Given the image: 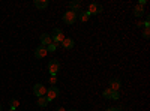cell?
Segmentation results:
<instances>
[{
  "label": "cell",
  "mask_w": 150,
  "mask_h": 111,
  "mask_svg": "<svg viewBox=\"0 0 150 111\" xmlns=\"http://www.w3.org/2000/svg\"><path fill=\"white\" fill-rule=\"evenodd\" d=\"M48 105V101H47V98L42 96V98H38V107H47Z\"/></svg>",
  "instance_id": "obj_15"
},
{
  "label": "cell",
  "mask_w": 150,
  "mask_h": 111,
  "mask_svg": "<svg viewBox=\"0 0 150 111\" xmlns=\"http://www.w3.org/2000/svg\"><path fill=\"white\" fill-rule=\"evenodd\" d=\"M78 15H77V12H72V11H68L65 12V15H63V21L66 24H74L75 21H77Z\"/></svg>",
  "instance_id": "obj_3"
},
{
  "label": "cell",
  "mask_w": 150,
  "mask_h": 111,
  "mask_svg": "<svg viewBox=\"0 0 150 111\" xmlns=\"http://www.w3.org/2000/svg\"><path fill=\"white\" fill-rule=\"evenodd\" d=\"M69 111H77V110H69Z\"/></svg>",
  "instance_id": "obj_26"
},
{
  "label": "cell",
  "mask_w": 150,
  "mask_h": 111,
  "mask_svg": "<svg viewBox=\"0 0 150 111\" xmlns=\"http://www.w3.org/2000/svg\"><path fill=\"white\" fill-rule=\"evenodd\" d=\"M78 18H80L81 23H87V21L90 20V14H89L87 11H81V12H80V15H78Z\"/></svg>",
  "instance_id": "obj_12"
},
{
  "label": "cell",
  "mask_w": 150,
  "mask_h": 111,
  "mask_svg": "<svg viewBox=\"0 0 150 111\" xmlns=\"http://www.w3.org/2000/svg\"><path fill=\"white\" fill-rule=\"evenodd\" d=\"M48 0H35V6L38 8V9H45L47 6H48Z\"/></svg>",
  "instance_id": "obj_13"
},
{
  "label": "cell",
  "mask_w": 150,
  "mask_h": 111,
  "mask_svg": "<svg viewBox=\"0 0 150 111\" xmlns=\"http://www.w3.org/2000/svg\"><path fill=\"white\" fill-rule=\"evenodd\" d=\"M56 50H57V45H56V44H50V45L47 47V51H48V53H54Z\"/></svg>",
  "instance_id": "obj_17"
},
{
  "label": "cell",
  "mask_w": 150,
  "mask_h": 111,
  "mask_svg": "<svg viewBox=\"0 0 150 111\" xmlns=\"http://www.w3.org/2000/svg\"><path fill=\"white\" fill-rule=\"evenodd\" d=\"M59 89L56 87V86H51V87H50V89H47V101L50 102V101H53V99H56V98L59 96Z\"/></svg>",
  "instance_id": "obj_4"
},
{
  "label": "cell",
  "mask_w": 150,
  "mask_h": 111,
  "mask_svg": "<svg viewBox=\"0 0 150 111\" xmlns=\"http://www.w3.org/2000/svg\"><path fill=\"white\" fill-rule=\"evenodd\" d=\"M56 83H57V77H50V84L54 86Z\"/></svg>",
  "instance_id": "obj_21"
},
{
  "label": "cell",
  "mask_w": 150,
  "mask_h": 111,
  "mask_svg": "<svg viewBox=\"0 0 150 111\" xmlns=\"http://www.w3.org/2000/svg\"><path fill=\"white\" fill-rule=\"evenodd\" d=\"M9 111H17V110H12V108H11V110H9Z\"/></svg>",
  "instance_id": "obj_25"
},
{
  "label": "cell",
  "mask_w": 150,
  "mask_h": 111,
  "mask_svg": "<svg viewBox=\"0 0 150 111\" xmlns=\"http://www.w3.org/2000/svg\"><path fill=\"white\" fill-rule=\"evenodd\" d=\"M134 15H135V17H141V15H144V8L140 6V5H137V6L134 8Z\"/></svg>",
  "instance_id": "obj_14"
},
{
  "label": "cell",
  "mask_w": 150,
  "mask_h": 111,
  "mask_svg": "<svg viewBox=\"0 0 150 111\" xmlns=\"http://www.w3.org/2000/svg\"><path fill=\"white\" fill-rule=\"evenodd\" d=\"M107 111H112V110H111V107H110V108H108V110H107Z\"/></svg>",
  "instance_id": "obj_24"
},
{
  "label": "cell",
  "mask_w": 150,
  "mask_h": 111,
  "mask_svg": "<svg viewBox=\"0 0 150 111\" xmlns=\"http://www.w3.org/2000/svg\"><path fill=\"white\" fill-rule=\"evenodd\" d=\"M50 44H53V41H51V36H50L48 33H42V35H41V45L47 48Z\"/></svg>",
  "instance_id": "obj_8"
},
{
  "label": "cell",
  "mask_w": 150,
  "mask_h": 111,
  "mask_svg": "<svg viewBox=\"0 0 150 111\" xmlns=\"http://www.w3.org/2000/svg\"><path fill=\"white\" fill-rule=\"evenodd\" d=\"M59 71H60V63H59V60H56V59L50 60V63H48V72H50V75H51V77H56Z\"/></svg>",
  "instance_id": "obj_2"
},
{
  "label": "cell",
  "mask_w": 150,
  "mask_h": 111,
  "mask_svg": "<svg viewBox=\"0 0 150 111\" xmlns=\"http://www.w3.org/2000/svg\"><path fill=\"white\" fill-rule=\"evenodd\" d=\"M69 11H72V12H81V2H71L69 3Z\"/></svg>",
  "instance_id": "obj_10"
},
{
  "label": "cell",
  "mask_w": 150,
  "mask_h": 111,
  "mask_svg": "<svg viewBox=\"0 0 150 111\" xmlns=\"http://www.w3.org/2000/svg\"><path fill=\"white\" fill-rule=\"evenodd\" d=\"M48 54V51H47V48L45 47H42V45H39L35 50V57H38V59H44L45 56Z\"/></svg>",
  "instance_id": "obj_7"
},
{
  "label": "cell",
  "mask_w": 150,
  "mask_h": 111,
  "mask_svg": "<svg viewBox=\"0 0 150 111\" xmlns=\"http://www.w3.org/2000/svg\"><path fill=\"white\" fill-rule=\"evenodd\" d=\"M62 45H63V48H66V50H71V48H74L75 42H74L71 38H65L63 42H62Z\"/></svg>",
  "instance_id": "obj_11"
},
{
  "label": "cell",
  "mask_w": 150,
  "mask_h": 111,
  "mask_svg": "<svg viewBox=\"0 0 150 111\" xmlns=\"http://www.w3.org/2000/svg\"><path fill=\"white\" fill-rule=\"evenodd\" d=\"M111 110H112V111H122V110H120V108H117V107H111Z\"/></svg>",
  "instance_id": "obj_22"
},
{
  "label": "cell",
  "mask_w": 150,
  "mask_h": 111,
  "mask_svg": "<svg viewBox=\"0 0 150 111\" xmlns=\"http://www.w3.org/2000/svg\"><path fill=\"white\" fill-rule=\"evenodd\" d=\"M102 95H104V98H105V99H111V95H112V90H111V89L108 87V89H105V90H104V93H102Z\"/></svg>",
  "instance_id": "obj_16"
},
{
  "label": "cell",
  "mask_w": 150,
  "mask_h": 111,
  "mask_svg": "<svg viewBox=\"0 0 150 111\" xmlns=\"http://www.w3.org/2000/svg\"><path fill=\"white\" fill-rule=\"evenodd\" d=\"M33 92L38 98H42L47 95V89H45V86L44 84H35V87H33Z\"/></svg>",
  "instance_id": "obj_5"
},
{
  "label": "cell",
  "mask_w": 150,
  "mask_h": 111,
  "mask_svg": "<svg viewBox=\"0 0 150 111\" xmlns=\"http://www.w3.org/2000/svg\"><path fill=\"white\" fill-rule=\"evenodd\" d=\"M9 104H11V108H12V110H17V108H18V105H20V102H18L17 99H11V102H9Z\"/></svg>",
  "instance_id": "obj_18"
},
{
  "label": "cell",
  "mask_w": 150,
  "mask_h": 111,
  "mask_svg": "<svg viewBox=\"0 0 150 111\" xmlns=\"http://www.w3.org/2000/svg\"><path fill=\"white\" fill-rule=\"evenodd\" d=\"M119 98H120V93H119V92H112L111 99H119Z\"/></svg>",
  "instance_id": "obj_20"
},
{
  "label": "cell",
  "mask_w": 150,
  "mask_h": 111,
  "mask_svg": "<svg viewBox=\"0 0 150 111\" xmlns=\"http://www.w3.org/2000/svg\"><path fill=\"white\" fill-rule=\"evenodd\" d=\"M50 36H51L53 44H56V45L62 44V42H63V39H65V35H63V32H62V29H54L53 33L50 35Z\"/></svg>",
  "instance_id": "obj_1"
},
{
  "label": "cell",
  "mask_w": 150,
  "mask_h": 111,
  "mask_svg": "<svg viewBox=\"0 0 150 111\" xmlns=\"http://www.w3.org/2000/svg\"><path fill=\"white\" fill-rule=\"evenodd\" d=\"M56 111H66V110H65V108H62V107H59V108H57Z\"/></svg>",
  "instance_id": "obj_23"
},
{
  "label": "cell",
  "mask_w": 150,
  "mask_h": 111,
  "mask_svg": "<svg viewBox=\"0 0 150 111\" xmlns=\"http://www.w3.org/2000/svg\"><path fill=\"white\" fill-rule=\"evenodd\" d=\"M143 38L144 39H149L150 38V29H144L143 30Z\"/></svg>",
  "instance_id": "obj_19"
},
{
  "label": "cell",
  "mask_w": 150,
  "mask_h": 111,
  "mask_svg": "<svg viewBox=\"0 0 150 111\" xmlns=\"http://www.w3.org/2000/svg\"><path fill=\"white\" fill-rule=\"evenodd\" d=\"M120 86H122V83H120L119 78H112V80L110 81V89H111L112 92H119Z\"/></svg>",
  "instance_id": "obj_9"
},
{
  "label": "cell",
  "mask_w": 150,
  "mask_h": 111,
  "mask_svg": "<svg viewBox=\"0 0 150 111\" xmlns=\"http://www.w3.org/2000/svg\"><path fill=\"white\" fill-rule=\"evenodd\" d=\"M102 5H99V3H92L90 6H89V11H87V12H89V14L90 15H98V14H101V12H102Z\"/></svg>",
  "instance_id": "obj_6"
},
{
  "label": "cell",
  "mask_w": 150,
  "mask_h": 111,
  "mask_svg": "<svg viewBox=\"0 0 150 111\" xmlns=\"http://www.w3.org/2000/svg\"><path fill=\"white\" fill-rule=\"evenodd\" d=\"M0 111H2V105H0Z\"/></svg>",
  "instance_id": "obj_27"
}]
</instances>
